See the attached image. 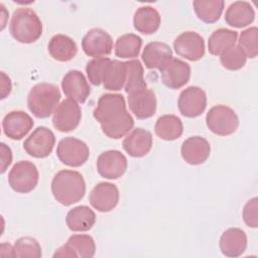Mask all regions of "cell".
<instances>
[{
	"mask_svg": "<svg viewBox=\"0 0 258 258\" xmlns=\"http://www.w3.org/2000/svg\"><path fill=\"white\" fill-rule=\"evenodd\" d=\"M51 192L60 205L68 207L80 202L86 194L83 175L75 170H59L52 178Z\"/></svg>",
	"mask_w": 258,
	"mask_h": 258,
	"instance_id": "1",
	"label": "cell"
},
{
	"mask_svg": "<svg viewBox=\"0 0 258 258\" xmlns=\"http://www.w3.org/2000/svg\"><path fill=\"white\" fill-rule=\"evenodd\" d=\"M9 30L12 37L21 43L35 42L42 34V23L30 8H18L13 12Z\"/></svg>",
	"mask_w": 258,
	"mask_h": 258,
	"instance_id": "2",
	"label": "cell"
},
{
	"mask_svg": "<svg viewBox=\"0 0 258 258\" xmlns=\"http://www.w3.org/2000/svg\"><path fill=\"white\" fill-rule=\"evenodd\" d=\"M60 97V92L55 85L39 83L29 91L27 106L36 118L44 119L54 112Z\"/></svg>",
	"mask_w": 258,
	"mask_h": 258,
	"instance_id": "3",
	"label": "cell"
},
{
	"mask_svg": "<svg viewBox=\"0 0 258 258\" xmlns=\"http://www.w3.org/2000/svg\"><path fill=\"white\" fill-rule=\"evenodd\" d=\"M128 113L124 97L121 94L108 93L102 95L98 100L93 116L101 126H105L120 121Z\"/></svg>",
	"mask_w": 258,
	"mask_h": 258,
	"instance_id": "4",
	"label": "cell"
},
{
	"mask_svg": "<svg viewBox=\"0 0 258 258\" xmlns=\"http://www.w3.org/2000/svg\"><path fill=\"white\" fill-rule=\"evenodd\" d=\"M38 178L37 167L28 160L16 162L8 174L10 187L19 194H28L33 190L38 183Z\"/></svg>",
	"mask_w": 258,
	"mask_h": 258,
	"instance_id": "5",
	"label": "cell"
},
{
	"mask_svg": "<svg viewBox=\"0 0 258 258\" xmlns=\"http://www.w3.org/2000/svg\"><path fill=\"white\" fill-rule=\"evenodd\" d=\"M206 123L214 134L227 136L237 130L239 118L232 108L225 105H217L212 107L207 113Z\"/></svg>",
	"mask_w": 258,
	"mask_h": 258,
	"instance_id": "6",
	"label": "cell"
},
{
	"mask_svg": "<svg viewBox=\"0 0 258 258\" xmlns=\"http://www.w3.org/2000/svg\"><path fill=\"white\" fill-rule=\"evenodd\" d=\"M56 155L63 164L79 167L88 160L90 149L84 141L78 138L64 137L57 144Z\"/></svg>",
	"mask_w": 258,
	"mask_h": 258,
	"instance_id": "7",
	"label": "cell"
},
{
	"mask_svg": "<svg viewBox=\"0 0 258 258\" xmlns=\"http://www.w3.org/2000/svg\"><path fill=\"white\" fill-rule=\"evenodd\" d=\"M82 119L80 105L72 99H66L58 104L52 115V125L60 132H71L75 130Z\"/></svg>",
	"mask_w": 258,
	"mask_h": 258,
	"instance_id": "8",
	"label": "cell"
},
{
	"mask_svg": "<svg viewBox=\"0 0 258 258\" xmlns=\"http://www.w3.org/2000/svg\"><path fill=\"white\" fill-rule=\"evenodd\" d=\"M55 144L53 132L44 127H37L23 142V148L30 156L35 158L47 157Z\"/></svg>",
	"mask_w": 258,
	"mask_h": 258,
	"instance_id": "9",
	"label": "cell"
},
{
	"mask_svg": "<svg viewBox=\"0 0 258 258\" xmlns=\"http://www.w3.org/2000/svg\"><path fill=\"white\" fill-rule=\"evenodd\" d=\"M82 48L89 56L105 57L112 52L113 39L104 29L92 28L83 37Z\"/></svg>",
	"mask_w": 258,
	"mask_h": 258,
	"instance_id": "10",
	"label": "cell"
},
{
	"mask_svg": "<svg viewBox=\"0 0 258 258\" xmlns=\"http://www.w3.org/2000/svg\"><path fill=\"white\" fill-rule=\"evenodd\" d=\"M177 105L179 112L184 117H198L204 113L207 107V95L200 87H187L179 94Z\"/></svg>",
	"mask_w": 258,
	"mask_h": 258,
	"instance_id": "11",
	"label": "cell"
},
{
	"mask_svg": "<svg viewBox=\"0 0 258 258\" xmlns=\"http://www.w3.org/2000/svg\"><path fill=\"white\" fill-rule=\"evenodd\" d=\"M127 166V158L119 150L104 151L97 159V170L101 176L107 179L121 177L126 172Z\"/></svg>",
	"mask_w": 258,
	"mask_h": 258,
	"instance_id": "12",
	"label": "cell"
},
{
	"mask_svg": "<svg viewBox=\"0 0 258 258\" xmlns=\"http://www.w3.org/2000/svg\"><path fill=\"white\" fill-rule=\"evenodd\" d=\"M96 252V245L94 239L85 234L72 235L67 243L59 247L53 254L56 257H80L92 258Z\"/></svg>",
	"mask_w": 258,
	"mask_h": 258,
	"instance_id": "13",
	"label": "cell"
},
{
	"mask_svg": "<svg viewBox=\"0 0 258 258\" xmlns=\"http://www.w3.org/2000/svg\"><path fill=\"white\" fill-rule=\"evenodd\" d=\"M175 52L190 61H197L205 55L206 47L204 38L195 31H185L179 34L174 42Z\"/></svg>",
	"mask_w": 258,
	"mask_h": 258,
	"instance_id": "14",
	"label": "cell"
},
{
	"mask_svg": "<svg viewBox=\"0 0 258 258\" xmlns=\"http://www.w3.org/2000/svg\"><path fill=\"white\" fill-rule=\"evenodd\" d=\"M89 201L91 206L101 213H107L116 208L119 202V189L111 182H99L92 189Z\"/></svg>",
	"mask_w": 258,
	"mask_h": 258,
	"instance_id": "15",
	"label": "cell"
},
{
	"mask_svg": "<svg viewBox=\"0 0 258 258\" xmlns=\"http://www.w3.org/2000/svg\"><path fill=\"white\" fill-rule=\"evenodd\" d=\"M64 95L78 103H85L91 94L90 85L84 74L77 70L69 71L61 81Z\"/></svg>",
	"mask_w": 258,
	"mask_h": 258,
	"instance_id": "16",
	"label": "cell"
},
{
	"mask_svg": "<svg viewBox=\"0 0 258 258\" xmlns=\"http://www.w3.org/2000/svg\"><path fill=\"white\" fill-rule=\"evenodd\" d=\"M34 122L32 118L23 111H11L2 121L4 134L12 140H20L32 129Z\"/></svg>",
	"mask_w": 258,
	"mask_h": 258,
	"instance_id": "17",
	"label": "cell"
},
{
	"mask_svg": "<svg viewBox=\"0 0 258 258\" xmlns=\"http://www.w3.org/2000/svg\"><path fill=\"white\" fill-rule=\"evenodd\" d=\"M128 106L138 119L150 118L156 112L157 101L155 94L147 88L128 94Z\"/></svg>",
	"mask_w": 258,
	"mask_h": 258,
	"instance_id": "18",
	"label": "cell"
},
{
	"mask_svg": "<svg viewBox=\"0 0 258 258\" xmlns=\"http://www.w3.org/2000/svg\"><path fill=\"white\" fill-rule=\"evenodd\" d=\"M162 83L169 89L183 87L190 78V67L185 61L172 57L160 71Z\"/></svg>",
	"mask_w": 258,
	"mask_h": 258,
	"instance_id": "19",
	"label": "cell"
},
{
	"mask_svg": "<svg viewBox=\"0 0 258 258\" xmlns=\"http://www.w3.org/2000/svg\"><path fill=\"white\" fill-rule=\"evenodd\" d=\"M181 157L191 165L204 163L210 156L211 146L207 139L201 136H191L182 142L180 148Z\"/></svg>",
	"mask_w": 258,
	"mask_h": 258,
	"instance_id": "20",
	"label": "cell"
},
{
	"mask_svg": "<svg viewBox=\"0 0 258 258\" xmlns=\"http://www.w3.org/2000/svg\"><path fill=\"white\" fill-rule=\"evenodd\" d=\"M152 135L143 128L133 129L123 140V149L132 157H142L152 148Z\"/></svg>",
	"mask_w": 258,
	"mask_h": 258,
	"instance_id": "21",
	"label": "cell"
},
{
	"mask_svg": "<svg viewBox=\"0 0 258 258\" xmlns=\"http://www.w3.org/2000/svg\"><path fill=\"white\" fill-rule=\"evenodd\" d=\"M141 58L147 69H157L161 71L172 58V50L170 46L164 42H149L145 45Z\"/></svg>",
	"mask_w": 258,
	"mask_h": 258,
	"instance_id": "22",
	"label": "cell"
},
{
	"mask_svg": "<svg viewBox=\"0 0 258 258\" xmlns=\"http://www.w3.org/2000/svg\"><path fill=\"white\" fill-rule=\"evenodd\" d=\"M220 250L227 257H239L247 248V236L242 229L229 228L221 236Z\"/></svg>",
	"mask_w": 258,
	"mask_h": 258,
	"instance_id": "23",
	"label": "cell"
},
{
	"mask_svg": "<svg viewBox=\"0 0 258 258\" xmlns=\"http://www.w3.org/2000/svg\"><path fill=\"white\" fill-rule=\"evenodd\" d=\"M255 11L247 1H235L227 8L225 21L228 25L236 28L248 26L254 21Z\"/></svg>",
	"mask_w": 258,
	"mask_h": 258,
	"instance_id": "24",
	"label": "cell"
},
{
	"mask_svg": "<svg viewBox=\"0 0 258 258\" xmlns=\"http://www.w3.org/2000/svg\"><path fill=\"white\" fill-rule=\"evenodd\" d=\"M66 223L73 232H87L96 223V214L88 206H78L69 211Z\"/></svg>",
	"mask_w": 258,
	"mask_h": 258,
	"instance_id": "25",
	"label": "cell"
},
{
	"mask_svg": "<svg viewBox=\"0 0 258 258\" xmlns=\"http://www.w3.org/2000/svg\"><path fill=\"white\" fill-rule=\"evenodd\" d=\"M161 17L159 12L152 6L139 7L133 16L134 28L142 34H152L160 26Z\"/></svg>",
	"mask_w": 258,
	"mask_h": 258,
	"instance_id": "26",
	"label": "cell"
},
{
	"mask_svg": "<svg viewBox=\"0 0 258 258\" xmlns=\"http://www.w3.org/2000/svg\"><path fill=\"white\" fill-rule=\"evenodd\" d=\"M50 56L58 61H69L73 59L78 51L75 40L64 34L53 35L47 45Z\"/></svg>",
	"mask_w": 258,
	"mask_h": 258,
	"instance_id": "27",
	"label": "cell"
},
{
	"mask_svg": "<svg viewBox=\"0 0 258 258\" xmlns=\"http://www.w3.org/2000/svg\"><path fill=\"white\" fill-rule=\"evenodd\" d=\"M154 131L159 138L171 141L181 136L183 125L181 120L175 115H162L156 120Z\"/></svg>",
	"mask_w": 258,
	"mask_h": 258,
	"instance_id": "28",
	"label": "cell"
},
{
	"mask_svg": "<svg viewBox=\"0 0 258 258\" xmlns=\"http://www.w3.org/2000/svg\"><path fill=\"white\" fill-rule=\"evenodd\" d=\"M127 76L126 61L113 59L108 64L103 79V87L108 91H119L124 88Z\"/></svg>",
	"mask_w": 258,
	"mask_h": 258,
	"instance_id": "29",
	"label": "cell"
},
{
	"mask_svg": "<svg viewBox=\"0 0 258 258\" xmlns=\"http://www.w3.org/2000/svg\"><path fill=\"white\" fill-rule=\"evenodd\" d=\"M238 33L235 30L227 28H219L215 30L209 37L208 48L211 54L221 55L223 52L235 45Z\"/></svg>",
	"mask_w": 258,
	"mask_h": 258,
	"instance_id": "30",
	"label": "cell"
},
{
	"mask_svg": "<svg viewBox=\"0 0 258 258\" xmlns=\"http://www.w3.org/2000/svg\"><path fill=\"white\" fill-rule=\"evenodd\" d=\"M192 6L199 19L211 24L220 19L225 2L223 0H196Z\"/></svg>",
	"mask_w": 258,
	"mask_h": 258,
	"instance_id": "31",
	"label": "cell"
},
{
	"mask_svg": "<svg viewBox=\"0 0 258 258\" xmlns=\"http://www.w3.org/2000/svg\"><path fill=\"white\" fill-rule=\"evenodd\" d=\"M142 38L134 33L119 36L115 43V54L121 58H134L140 53Z\"/></svg>",
	"mask_w": 258,
	"mask_h": 258,
	"instance_id": "32",
	"label": "cell"
},
{
	"mask_svg": "<svg viewBox=\"0 0 258 258\" xmlns=\"http://www.w3.org/2000/svg\"><path fill=\"white\" fill-rule=\"evenodd\" d=\"M127 76L124 86V90L127 94H131L147 88V84L144 80L143 66L138 59L126 61Z\"/></svg>",
	"mask_w": 258,
	"mask_h": 258,
	"instance_id": "33",
	"label": "cell"
},
{
	"mask_svg": "<svg viewBox=\"0 0 258 258\" xmlns=\"http://www.w3.org/2000/svg\"><path fill=\"white\" fill-rule=\"evenodd\" d=\"M14 257L40 258L41 247L36 239L32 237H21L16 240L14 246Z\"/></svg>",
	"mask_w": 258,
	"mask_h": 258,
	"instance_id": "34",
	"label": "cell"
},
{
	"mask_svg": "<svg viewBox=\"0 0 258 258\" xmlns=\"http://www.w3.org/2000/svg\"><path fill=\"white\" fill-rule=\"evenodd\" d=\"M247 60V56L239 45H234L220 55L222 66L229 71H238L242 69Z\"/></svg>",
	"mask_w": 258,
	"mask_h": 258,
	"instance_id": "35",
	"label": "cell"
},
{
	"mask_svg": "<svg viewBox=\"0 0 258 258\" xmlns=\"http://www.w3.org/2000/svg\"><path fill=\"white\" fill-rule=\"evenodd\" d=\"M112 59L109 57H96L86 66V73L91 84L99 86L103 83L106 69Z\"/></svg>",
	"mask_w": 258,
	"mask_h": 258,
	"instance_id": "36",
	"label": "cell"
},
{
	"mask_svg": "<svg viewBox=\"0 0 258 258\" xmlns=\"http://www.w3.org/2000/svg\"><path fill=\"white\" fill-rule=\"evenodd\" d=\"M239 46L247 57L254 58L258 54V29L256 26L243 30L239 38Z\"/></svg>",
	"mask_w": 258,
	"mask_h": 258,
	"instance_id": "37",
	"label": "cell"
},
{
	"mask_svg": "<svg viewBox=\"0 0 258 258\" xmlns=\"http://www.w3.org/2000/svg\"><path fill=\"white\" fill-rule=\"evenodd\" d=\"M257 198H253L249 200L244 209H243V219L248 227L257 228L258 226V218H257Z\"/></svg>",
	"mask_w": 258,
	"mask_h": 258,
	"instance_id": "38",
	"label": "cell"
},
{
	"mask_svg": "<svg viewBox=\"0 0 258 258\" xmlns=\"http://www.w3.org/2000/svg\"><path fill=\"white\" fill-rule=\"evenodd\" d=\"M0 151H1V173H4L7 167L11 164L12 161V152L9 146L5 143L0 144Z\"/></svg>",
	"mask_w": 258,
	"mask_h": 258,
	"instance_id": "39",
	"label": "cell"
},
{
	"mask_svg": "<svg viewBox=\"0 0 258 258\" xmlns=\"http://www.w3.org/2000/svg\"><path fill=\"white\" fill-rule=\"evenodd\" d=\"M1 79H2V82H1V99H4L11 92L12 85H11L10 78L7 77L4 74V72H1Z\"/></svg>",
	"mask_w": 258,
	"mask_h": 258,
	"instance_id": "40",
	"label": "cell"
},
{
	"mask_svg": "<svg viewBox=\"0 0 258 258\" xmlns=\"http://www.w3.org/2000/svg\"><path fill=\"white\" fill-rule=\"evenodd\" d=\"M0 256L5 257H14V249L13 247L8 243H3L0 246Z\"/></svg>",
	"mask_w": 258,
	"mask_h": 258,
	"instance_id": "41",
	"label": "cell"
}]
</instances>
